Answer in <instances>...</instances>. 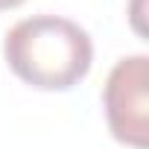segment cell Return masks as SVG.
I'll return each instance as SVG.
<instances>
[{
    "mask_svg": "<svg viewBox=\"0 0 149 149\" xmlns=\"http://www.w3.org/2000/svg\"><path fill=\"white\" fill-rule=\"evenodd\" d=\"M149 58L143 53L123 56L102 88V108L114 140L146 149L149 146Z\"/></svg>",
    "mask_w": 149,
    "mask_h": 149,
    "instance_id": "cell-2",
    "label": "cell"
},
{
    "mask_svg": "<svg viewBox=\"0 0 149 149\" xmlns=\"http://www.w3.org/2000/svg\"><path fill=\"white\" fill-rule=\"evenodd\" d=\"M24 0H0V12H6V9H15V6H21Z\"/></svg>",
    "mask_w": 149,
    "mask_h": 149,
    "instance_id": "cell-3",
    "label": "cell"
},
{
    "mask_svg": "<svg viewBox=\"0 0 149 149\" xmlns=\"http://www.w3.org/2000/svg\"><path fill=\"white\" fill-rule=\"evenodd\" d=\"M3 58L21 82L41 91H67L88 76L94 41L70 18L32 15L6 32Z\"/></svg>",
    "mask_w": 149,
    "mask_h": 149,
    "instance_id": "cell-1",
    "label": "cell"
}]
</instances>
